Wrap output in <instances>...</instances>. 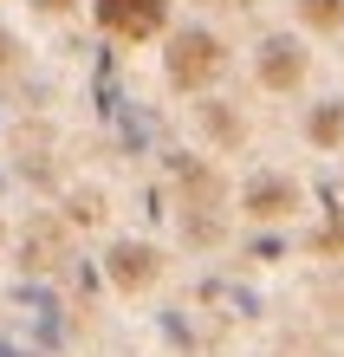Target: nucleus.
Listing matches in <instances>:
<instances>
[{
    "mask_svg": "<svg viewBox=\"0 0 344 357\" xmlns=\"http://www.w3.org/2000/svg\"><path fill=\"white\" fill-rule=\"evenodd\" d=\"M299 78V52L286 46V39H273V52H267V85H292Z\"/></svg>",
    "mask_w": 344,
    "mask_h": 357,
    "instance_id": "5",
    "label": "nucleus"
},
{
    "mask_svg": "<svg viewBox=\"0 0 344 357\" xmlns=\"http://www.w3.org/2000/svg\"><path fill=\"white\" fill-rule=\"evenodd\" d=\"M299 13H306L312 26H338V20H344V0H299Z\"/></svg>",
    "mask_w": 344,
    "mask_h": 357,
    "instance_id": "6",
    "label": "nucleus"
},
{
    "mask_svg": "<svg viewBox=\"0 0 344 357\" xmlns=\"http://www.w3.org/2000/svg\"><path fill=\"white\" fill-rule=\"evenodd\" d=\"M7 59H13V39H7V33H0V66H7Z\"/></svg>",
    "mask_w": 344,
    "mask_h": 357,
    "instance_id": "8",
    "label": "nucleus"
},
{
    "mask_svg": "<svg viewBox=\"0 0 344 357\" xmlns=\"http://www.w3.org/2000/svg\"><path fill=\"white\" fill-rule=\"evenodd\" d=\"M221 72V46H214L208 33H182L176 46H169V78H176V85H208V78Z\"/></svg>",
    "mask_w": 344,
    "mask_h": 357,
    "instance_id": "1",
    "label": "nucleus"
},
{
    "mask_svg": "<svg viewBox=\"0 0 344 357\" xmlns=\"http://www.w3.org/2000/svg\"><path fill=\"white\" fill-rule=\"evenodd\" d=\"M312 137H318V143H338V137H344V111H338V104H331V111H318Z\"/></svg>",
    "mask_w": 344,
    "mask_h": 357,
    "instance_id": "7",
    "label": "nucleus"
},
{
    "mask_svg": "<svg viewBox=\"0 0 344 357\" xmlns=\"http://www.w3.org/2000/svg\"><path fill=\"white\" fill-rule=\"evenodd\" d=\"M163 0H98V26L117 33V39H149L163 33Z\"/></svg>",
    "mask_w": 344,
    "mask_h": 357,
    "instance_id": "2",
    "label": "nucleus"
},
{
    "mask_svg": "<svg viewBox=\"0 0 344 357\" xmlns=\"http://www.w3.org/2000/svg\"><path fill=\"white\" fill-rule=\"evenodd\" d=\"M111 273H117L124 286H143L149 273H156V260H149L143 247H117V260H111Z\"/></svg>",
    "mask_w": 344,
    "mask_h": 357,
    "instance_id": "3",
    "label": "nucleus"
},
{
    "mask_svg": "<svg viewBox=\"0 0 344 357\" xmlns=\"http://www.w3.org/2000/svg\"><path fill=\"white\" fill-rule=\"evenodd\" d=\"M286 202H292L286 182H253V188H247V208H253V215H279Z\"/></svg>",
    "mask_w": 344,
    "mask_h": 357,
    "instance_id": "4",
    "label": "nucleus"
}]
</instances>
